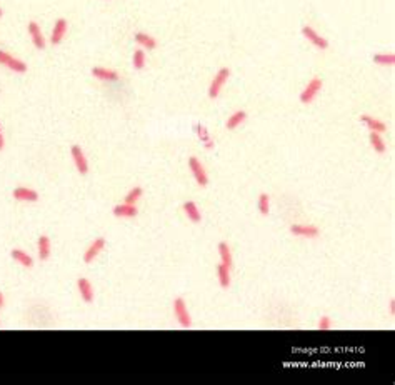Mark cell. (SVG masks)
I'll return each mask as SVG.
<instances>
[{
    "mask_svg": "<svg viewBox=\"0 0 395 385\" xmlns=\"http://www.w3.org/2000/svg\"><path fill=\"white\" fill-rule=\"evenodd\" d=\"M322 85H324V82H322L320 77H314V79L305 85L304 90L300 92V95H299L300 104H304V105L312 104L315 97L319 95V92L322 90Z\"/></svg>",
    "mask_w": 395,
    "mask_h": 385,
    "instance_id": "obj_1",
    "label": "cell"
},
{
    "mask_svg": "<svg viewBox=\"0 0 395 385\" xmlns=\"http://www.w3.org/2000/svg\"><path fill=\"white\" fill-rule=\"evenodd\" d=\"M229 77H230V69L229 67H222V69H219V72L214 75V79H212V82H210V85H209V97L210 99H217L220 95V90H222V87L225 85V82L229 80Z\"/></svg>",
    "mask_w": 395,
    "mask_h": 385,
    "instance_id": "obj_2",
    "label": "cell"
},
{
    "mask_svg": "<svg viewBox=\"0 0 395 385\" xmlns=\"http://www.w3.org/2000/svg\"><path fill=\"white\" fill-rule=\"evenodd\" d=\"M174 315H175L177 322H179L183 328H188L192 325L190 314H188V310H187V302L183 297H177L174 300Z\"/></svg>",
    "mask_w": 395,
    "mask_h": 385,
    "instance_id": "obj_3",
    "label": "cell"
},
{
    "mask_svg": "<svg viewBox=\"0 0 395 385\" xmlns=\"http://www.w3.org/2000/svg\"><path fill=\"white\" fill-rule=\"evenodd\" d=\"M0 65L7 67L9 70L15 72V74H25L27 72V64L24 60L14 57V55L7 54L5 50H0Z\"/></svg>",
    "mask_w": 395,
    "mask_h": 385,
    "instance_id": "obj_4",
    "label": "cell"
},
{
    "mask_svg": "<svg viewBox=\"0 0 395 385\" xmlns=\"http://www.w3.org/2000/svg\"><path fill=\"white\" fill-rule=\"evenodd\" d=\"M188 169H190L193 178H195V182L200 187L209 185V175H207V172H205V167L200 164V160L197 157L188 159Z\"/></svg>",
    "mask_w": 395,
    "mask_h": 385,
    "instance_id": "obj_5",
    "label": "cell"
},
{
    "mask_svg": "<svg viewBox=\"0 0 395 385\" xmlns=\"http://www.w3.org/2000/svg\"><path fill=\"white\" fill-rule=\"evenodd\" d=\"M302 35L307 38V40L312 43V45H315L317 49H320V50H327V49H329V40H327L325 37H322L320 33L314 29V27L304 25V27H302Z\"/></svg>",
    "mask_w": 395,
    "mask_h": 385,
    "instance_id": "obj_6",
    "label": "cell"
},
{
    "mask_svg": "<svg viewBox=\"0 0 395 385\" xmlns=\"http://www.w3.org/2000/svg\"><path fill=\"white\" fill-rule=\"evenodd\" d=\"M70 154H72V159H74L77 172H79L80 175H87L88 174V162H87V157H85V154H83L80 145H72Z\"/></svg>",
    "mask_w": 395,
    "mask_h": 385,
    "instance_id": "obj_7",
    "label": "cell"
},
{
    "mask_svg": "<svg viewBox=\"0 0 395 385\" xmlns=\"http://www.w3.org/2000/svg\"><path fill=\"white\" fill-rule=\"evenodd\" d=\"M27 32H29V35H30V38H32L33 47L38 49V50L45 49V45H47L45 37H43V33H42V30H40V25H38L37 22H33V20L29 22V24H27Z\"/></svg>",
    "mask_w": 395,
    "mask_h": 385,
    "instance_id": "obj_8",
    "label": "cell"
},
{
    "mask_svg": "<svg viewBox=\"0 0 395 385\" xmlns=\"http://www.w3.org/2000/svg\"><path fill=\"white\" fill-rule=\"evenodd\" d=\"M105 244H107V240H105L104 237H97L95 240L88 245L85 254H83V262H85V264H92V262L97 259V255L105 249Z\"/></svg>",
    "mask_w": 395,
    "mask_h": 385,
    "instance_id": "obj_9",
    "label": "cell"
},
{
    "mask_svg": "<svg viewBox=\"0 0 395 385\" xmlns=\"http://www.w3.org/2000/svg\"><path fill=\"white\" fill-rule=\"evenodd\" d=\"M67 27H69V24H67V19H64V17L55 20L52 33H50V43H52V45H59V43L64 40V37L67 33Z\"/></svg>",
    "mask_w": 395,
    "mask_h": 385,
    "instance_id": "obj_10",
    "label": "cell"
},
{
    "mask_svg": "<svg viewBox=\"0 0 395 385\" xmlns=\"http://www.w3.org/2000/svg\"><path fill=\"white\" fill-rule=\"evenodd\" d=\"M12 195L19 202H37L38 200V192L30 187H17L14 188Z\"/></svg>",
    "mask_w": 395,
    "mask_h": 385,
    "instance_id": "obj_11",
    "label": "cell"
},
{
    "mask_svg": "<svg viewBox=\"0 0 395 385\" xmlns=\"http://www.w3.org/2000/svg\"><path fill=\"white\" fill-rule=\"evenodd\" d=\"M360 122L369 128L370 132H377V133H383L387 130V125L383 124L382 120H379V119H375V117H372V115H369V114H362L360 115Z\"/></svg>",
    "mask_w": 395,
    "mask_h": 385,
    "instance_id": "obj_12",
    "label": "cell"
},
{
    "mask_svg": "<svg viewBox=\"0 0 395 385\" xmlns=\"http://www.w3.org/2000/svg\"><path fill=\"white\" fill-rule=\"evenodd\" d=\"M90 72H92V75L98 80H104V82H117L119 80V74L112 69H107V67H93Z\"/></svg>",
    "mask_w": 395,
    "mask_h": 385,
    "instance_id": "obj_13",
    "label": "cell"
},
{
    "mask_svg": "<svg viewBox=\"0 0 395 385\" xmlns=\"http://www.w3.org/2000/svg\"><path fill=\"white\" fill-rule=\"evenodd\" d=\"M77 288H79V294L83 302H87V304L93 302V287H92L90 280H87V278H83V277L79 278V280H77Z\"/></svg>",
    "mask_w": 395,
    "mask_h": 385,
    "instance_id": "obj_14",
    "label": "cell"
},
{
    "mask_svg": "<svg viewBox=\"0 0 395 385\" xmlns=\"http://www.w3.org/2000/svg\"><path fill=\"white\" fill-rule=\"evenodd\" d=\"M290 233L297 237H305V238H315L319 235V228L314 225H292Z\"/></svg>",
    "mask_w": 395,
    "mask_h": 385,
    "instance_id": "obj_15",
    "label": "cell"
},
{
    "mask_svg": "<svg viewBox=\"0 0 395 385\" xmlns=\"http://www.w3.org/2000/svg\"><path fill=\"white\" fill-rule=\"evenodd\" d=\"M112 214L115 217H124V219H132V217H135L138 214V210L135 205L132 204H119L115 205V207L112 209Z\"/></svg>",
    "mask_w": 395,
    "mask_h": 385,
    "instance_id": "obj_16",
    "label": "cell"
},
{
    "mask_svg": "<svg viewBox=\"0 0 395 385\" xmlns=\"http://www.w3.org/2000/svg\"><path fill=\"white\" fill-rule=\"evenodd\" d=\"M50 252H52V242L47 235H40L37 240V254L40 260H47L50 257Z\"/></svg>",
    "mask_w": 395,
    "mask_h": 385,
    "instance_id": "obj_17",
    "label": "cell"
},
{
    "mask_svg": "<svg viewBox=\"0 0 395 385\" xmlns=\"http://www.w3.org/2000/svg\"><path fill=\"white\" fill-rule=\"evenodd\" d=\"M182 209H183V212H185L187 219L190 220V222H193V224H199V222L202 220V214H200V210H199V207H197L195 202H192V200H187V202L182 205Z\"/></svg>",
    "mask_w": 395,
    "mask_h": 385,
    "instance_id": "obj_18",
    "label": "cell"
},
{
    "mask_svg": "<svg viewBox=\"0 0 395 385\" xmlns=\"http://www.w3.org/2000/svg\"><path fill=\"white\" fill-rule=\"evenodd\" d=\"M133 38H135V42L143 50H154L155 47H157V40H155V37L149 35V33H145V32H137Z\"/></svg>",
    "mask_w": 395,
    "mask_h": 385,
    "instance_id": "obj_19",
    "label": "cell"
},
{
    "mask_svg": "<svg viewBox=\"0 0 395 385\" xmlns=\"http://www.w3.org/2000/svg\"><path fill=\"white\" fill-rule=\"evenodd\" d=\"M10 255H12V259L15 262H19V264L22 267H27V269H30V267H33V259L25 252V250L22 249H14L12 252H10Z\"/></svg>",
    "mask_w": 395,
    "mask_h": 385,
    "instance_id": "obj_20",
    "label": "cell"
},
{
    "mask_svg": "<svg viewBox=\"0 0 395 385\" xmlns=\"http://www.w3.org/2000/svg\"><path fill=\"white\" fill-rule=\"evenodd\" d=\"M245 119H247L245 110H237V112H233L229 119H227V122H225L227 130H235V128L240 125L242 122H245Z\"/></svg>",
    "mask_w": 395,
    "mask_h": 385,
    "instance_id": "obj_21",
    "label": "cell"
},
{
    "mask_svg": "<svg viewBox=\"0 0 395 385\" xmlns=\"http://www.w3.org/2000/svg\"><path fill=\"white\" fill-rule=\"evenodd\" d=\"M217 277H219V283L222 288L230 287V269L222 264V262L219 264V267H217Z\"/></svg>",
    "mask_w": 395,
    "mask_h": 385,
    "instance_id": "obj_22",
    "label": "cell"
},
{
    "mask_svg": "<svg viewBox=\"0 0 395 385\" xmlns=\"http://www.w3.org/2000/svg\"><path fill=\"white\" fill-rule=\"evenodd\" d=\"M369 138H370V145H372V149H374L377 154H383V152H385V150H387L385 140H383V138H382L380 133H377V132H370Z\"/></svg>",
    "mask_w": 395,
    "mask_h": 385,
    "instance_id": "obj_23",
    "label": "cell"
},
{
    "mask_svg": "<svg viewBox=\"0 0 395 385\" xmlns=\"http://www.w3.org/2000/svg\"><path fill=\"white\" fill-rule=\"evenodd\" d=\"M147 62V55H145V50L143 49H137L133 50V55H132V65L135 70H142L145 67Z\"/></svg>",
    "mask_w": 395,
    "mask_h": 385,
    "instance_id": "obj_24",
    "label": "cell"
},
{
    "mask_svg": "<svg viewBox=\"0 0 395 385\" xmlns=\"http://www.w3.org/2000/svg\"><path fill=\"white\" fill-rule=\"evenodd\" d=\"M219 255H220L222 264L227 265L229 269H232V264H233L232 252H230V247L227 245V242H220V244H219Z\"/></svg>",
    "mask_w": 395,
    "mask_h": 385,
    "instance_id": "obj_25",
    "label": "cell"
},
{
    "mask_svg": "<svg viewBox=\"0 0 395 385\" xmlns=\"http://www.w3.org/2000/svg\"><path fill=\"white\" fill-rule=\"evenodd\" d=\"M374 64L380 65V67H392L395 64V55L392 52L377 54V55H374Z\"/></svg>",
    "mask_w": 395,
    "mask_h": 385,
    "instance_id": "obj_26",
    "label": "cell"
},
{
    "mask_svg": "<svg viewBox=\"0 0 395 385\" xmlns=\"http://www.w3.org/2000/svg\"><path fill=\"white\" fill-rule=\"evenodd\" d=\"M257 207H259L260 215H269V212H270V197H269V194L262 192L259 195Z\"/></svg>",
    "mask_w": 395,
    "mask_h": 385,
    "instance_id": "obj_27",
    "label": "cell"
},
{
    "mask_svg": "<svg viewBox=\"0 0 395 385\" xmlns=\"http://www.w3.org/2000/svg\"><path fill=\"white\" fill-rule=\"evenodd\" d=\"M142 194H143L142 187H132L130 190L125 194V199H124V202H125V204H132V205H135V202H137V200L142 197Z\"/></svg>",
    "mask_w": 395,
    "mask_h": 385,
    "instance_id": "obj_28",
    "label": "cell"
},
{
    "mask_svg": "<svg viewBox=\"0 0 395 385\" xmlns=\"http://www.w3.org/2000/svg\"><path fill=\"white\" fill-rule=\"evenodd\" d=\"M330 327H332V320H330V317H327V315L320 317L319 323H317V328H319V330H329Z\"/></svg>",
    "mask_w": 395,
    "mask_h": 385,
    "instance_id": "obj_29",
    "label": "cell"
},
{
    "mask_svg": "<svg viewBox=\"0 0 395 385\" xmlns=\"http://www.w3.org/2000/svg\"><path fill=\"white\" fill-rule=\"evenodd\" d=\"M5 147V138H4V128H2V124H0V152L4 150Z\"/></svg>",
    "mask_w": 395,
    "mask_h": 385,
    "instance_id": "obj_30",
    "label": "cell"
},
{
    "mask_svg": "<svg viewBox=\"0 0 395 385\" xmlns=\"http://www.w3.org/2000/svg\"><path fill=\"white\" fill-rule=\"evenodd\" d=\"M388 312H390L392 317L395 315V300L393 299H390V302H388Z\"/></svg>",
    "mask_w": 395,
    "mask_h": 385,
    "instance_id": "obj_31",
    "label": "cell"
},
{
    "mask_svg": "<svg viewBox=\"0 0 395 385\" xmlns=\"http://www.w3.org/2000/svg\"><path fill=\"white\" fill-rule=\"evenodd\" d=\"M4 304H5V299H4V294H0V309L4 307Z\"/></svg>",
    "mask_w": 395,
    "mask_h": 385,
    "instance_id": "obj_32",
    "label": "cell"
},
{
    "mask_svg": "<svg viewBox=\"0 0 395 385\" xmlns=\"http://www.w3.org/2000/svg\"><path fill=\"white\" fill-rule=\"evenodd\" d=\"M2 14H4V10H2V7H0V17H2Z\"/></svg>",
    "mask_w": 395,
    "mask_h": 385,
    "instance_id": "obj_33",
    "label": "cell"
}]
</instances>
